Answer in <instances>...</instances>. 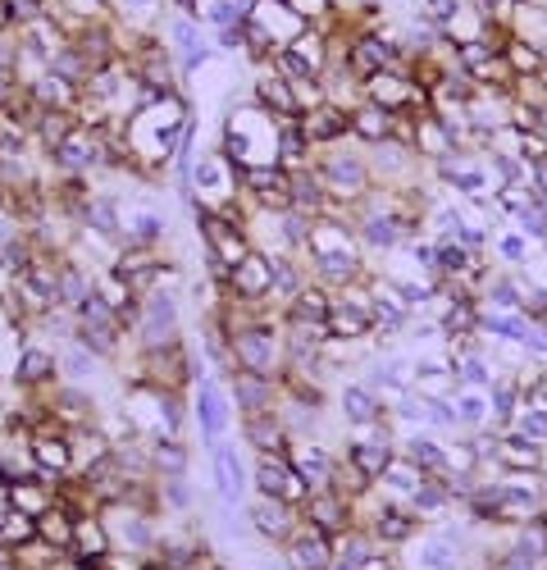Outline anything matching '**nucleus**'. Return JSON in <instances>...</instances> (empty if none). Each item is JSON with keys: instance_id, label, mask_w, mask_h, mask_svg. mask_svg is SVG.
Wrapping results in <instances>:
<instances>
[{"instance_id": "ea45409f", "label": "nucleus", "mask_w": 547, "mask_h": 570, "mask_svg": "<svg viewBox=\"0 0 547 570\" xmlns=\"http://www.w3.org/2000/svg\"><path fill=\"white\" fill-rule=\"evenodd\" d=\"M165 5L178 10V14H192V19H196V5H201V0H165Z\"/></svg>"}, {"instance_id": "cd10ccee", "label": "nucleus", "mask_w": 547, "mask_h": 570, "mask_svg": "<svg viewBox=\"0 0 547 570\" xmlns=\"http://www.w3.org/2000/svg\"><path fill=\"white\" fill-rule=\"evenodd\" d=\"M83 224H87L92 233H101V238L119 242V238H123V210H119V201H114V196H92V201H87V210H83Z\"/></svg>"}, {"instance_id": "4c0bfd02", "label": "nucleus", "mask_w": 547, "mask_h": 570, "mask_svg": "<svg viewBox=\"0 0 547 570\" xmlns=\"http://www.w3.org/2000/svg\"><path fill=\"white\" fill-rule=\"evenodd\" d=\"M461 556V543H425L420 547V565L425 570H452Z\"/></svg>"}, {"instance_id": "0eeeda50", "label": "nucleus", "mask_w": 547, "mask_h": 570, "mask_svg": "<svg viewBox=\"0 0 547 570\" xmlns=\"http://www.w3.org/2000/svg\"><path fill=\"white\" fill-rule=\"evenodd\" d=\"M301 132L310 141V151H324V147H337V141H352V110H342L333 101H319L315 110H306L301 119Z\"/></svg>"}, {"instance_id": "f257e3e1", "label": "nucleus", "mask_w": 547, "mask_h": 570, "mask_svg": "<svg viewBox=\"0 0 547 570\" xmlns=\"http://www.w3.org/2000/svg\"><path fill=\"white\" fill-rule=\"evenodd\" d=\"M279 123L283 119H274L265 105L247 101V105H233L229 119H224V141H220V151L224 160L238 169V178L256 165H279Z\"/></svg>"}, {"instance_id": "393cba45", "label": "nucleus", "mask_w": 547, "mask_h": 570, "mask_svg": "<svg viewBox=\"0 0 547 570\" xmlns=\"http://www.w3.org/2000/svg\"><path fill=\"white\" fill-rule=\"evenodd\" d=\"M74 128H78V110H37V119H32V141L50 156Z\"/></svg>"}, {"instance_id": "c85d7f7f", "label": "nucleus", "mask_w": 547, "mask_h": 570, "mask_svg": "<svg viewBox=\"0 0 547 570\" xmlns=\"http://www.w3.org/2000/svg\"><path fill=\"white\" fill-rule=\"evenodd\" d=\"M196 19H201L205 32H229V28H242L247 23V10L238 5V0H201Z\"/></svg>"}, {"instance_id": "9d476101", "label": "nucleus", "mask_w": 547, "mask_h": 570, "mask_svg": "<svg viewBox=\"0 0 547 570\" xmlns=\"http://www.w3.org/2000/svg\"><path fill=\"white\" fill-rule=\"evenodd\" d=\"M242 443H247L256 457H288V452H292V434H288V424L279 420V406H274V411H256V415H242Z\"/></svg>"}, {"instance_id": "aec40b11", "label": "nucleus", "mask_w": 547, "mask_h": 570, "mask_svg": "<svg viewBox=\"0 0 547 570\" xmlns=\"http://www.w3.org/2000/svg\"><path fill=\"white\" fill-rule=\"evenodd\" d=\"M328 311H333V293L319 288V283H306V288L279 311L283 324H301V329H324L328 324Z\"/></svg>"}, {"instance_id": "f03ea898", "label": "nucleus", "mask_w": 547, "mask_h": 570, "mask_svg": "<svg viewBox=\"0 0 547 570\" xmlns=\"http://www.w3.org/2000/svg\"><path fill=\"white\" fill-rule=\"evenodd\" d=\"M310 169L319 174V183H324V192H328L333 205H361L374 192V174H370L365 147L356 151L352 141H337V147L315 151Z\"/></svg>"}, {"instance_id": "e433bc0d", "label": "nucleus", "mask_w": 547, "mask_h": 570, "mask_svg": "<svg viewBox=\"0 0 547 570\" xmlns=\"http://www.w3.org/2000/svg\"><path fill=\"white\" fill-rule=\"evenodd\" d=\"M283 5L310 28V23H324L328 14H337V0H283Z\"/></svg>"}, {"instance_id": "2eb2a0df", "label": "nucleus", "mask_w": 547, "mask_h": 570, "mask_svg": "<svg viewBox=\"0 0 547 570\" xmlns=\"http://www.w3.org/2000/svg\"><path fill=\"white\" fill-rule=\"evenodd\" d=\"M288 461H292V470L301 475V484L310 488V493H324V488H333V475H337V457L324 448V443H292V452H288Z\"/></svg>"}, {"instance_id": "c9c22d12", "label": "nucleus", "mask_w": 547, "mask_h": 570, "mask_svg": "<svg viewBox=\"0 0 547 570\" xmlns=\"http://www.w3.org/2000/svg\"><path fill=\"white\" fill-rule=\"evenodd\" d=\"M160 502H165L169 511H187V507H192L187 475H160Z\"/></svg>"}, {"instance_id": "4468645a", "label": "nucleus", "mask_w": 547, "mask_h": 570, "mask_svg": "<svg viewBox=\"0 0 547 570\" xmlns=\"http://www.w3.org/2000/svg\"><path fill=\"white\" fill-rule=\"evenodd\" d=\"M337 411H342V420L352 424V430H370V424H379L383 415H388V397H379L370 384H342L337 388Z\"/></svg>"}, {"instance_id": "f3484780", "label": "nucleus", "mask_w": 547, "mask_h": 570, "mask_svg": "<svg viewBox=\"0 0 547 570\" xmlns=\"http://www.w3.org/2000/svg\"><path fill=\"white\" fill-rule=\"evenodd\" d=\"M229 397H233L238 415H256V411H274V406H279L283 384H279V379H260V375H242V370H233V379H229Z\"/></svg>"}, {"instance_id": "a211bd4d", "label": "nucleus", "mask_w": 547, "mask_h": 570, "mask_svg": "<svg viewBox=\"0 0 547 570\" xmlns=\"http://www.w3.org/2000/svg\"><path fill=\"white\" fill-rule=\"evenodd\" d=\"M288 547V561L297 565V570H328L333 565V538L324 534V529H315V525H297V534L283 543Z\"/></svg>"}, {"instance_id": "7c9ffc66", "label": "nucleus", "mask_w": 547, "mask_h": 570, "mask_svg": "<svg viewBox=\"0 0 547 570\" xmlns=\"http://www.w3.org/2000/svg\"><path fill=\"white\" fill-rule=\"evenodd\" d=\"M151 452V470L160 475H187V443L183 439H147Z\"/></svg>"}, {"instance_id": "6ab92c4d", "label": "nucleus", "mask_w": 547, "mask_h": 570, "mask_svg": "<svg viewBox=\"0 0 547 570\" xmlns=\"http://www.w3.org/2000/svg\"><path fill=\"white\" fill-rule=\"evenodd\" d=\"M247 511H251V525H256L269 543H288V538L297 534V525H301V507L274 502V497H260V502L247 507Z\"/></svg>"}, {"instance_id": "6e6552de", "label": "nucleus", "mask_w": 547, "mask_h": 570, "mask_svg": "<svg viewBox=\"0 0 547 570\" xmlns=\"http://www.w3.org/2000/svg\"><path fill=\"white\" fill-rule=\"evenodd\" d=\"M301 520L315 525V529H324L328 538H337L342 529L356 525V502H352V497H342V493H333V488H324V493H310L301 502Z\"/></svg>"}, {"instance_id": "412c9836", "label": "nucleus", "mask_w": 547, "mask_h": 570, "mask_svg": "<svg viewBox=\"0 0 547 570\" xmlns=\"http://www.w3.org/2000/svg\"><path fill=\"white\" fill-rule=\"evenodd\" d=\"M392 128H397V114L374 105V101H361L352 105V141L361 147H379V141H392Z\"/></svg>"}, {"instance_id": "bb28decb", "label": "nucleus", "mask_w": 547, "mask_h": 570, "mask_svg": "<svg viewBox=\"0 0 547 570\" xmlns=\"http://www.w3.org/2000/svg\"><path fill=\"white\" fill-rule=\"evenodd\" d=\"M525 333H529V315L525 311H484L479 315V338H498V342L520 347Z\"/></svg>"}, {"instance_id": "423d86ee", "label": "nucleus", "mask_w": 547, "mask_h": 570, "mask_svg": "<svg viewBox=\"0 0 547 570\" xmlns=\"http://www.w3.org/2000/svg\"><path fill=\"white\" fill-rule=\"evenodd\" d=\"M251 484L260 497H274V502H288V507H301L310 488L301 484V475L292 470L288 457H256L251 461Z\"/></svg>"}, {"instance_id": "1a4fd4ad", "label": "nucleus", "mask_w": 547, "mask_h": 570, "mask_svg": "<svg viewBox=\"0 0 547 570\" xmlns=\"http://www.w3.org/2000/svg\"><path fill=\"white\" fill-rule=\"evenodd\" d=\"M397 452L416 466L425 479H443L452 470V448L447 439H438L434 430H416V434H401L397 439Z\"/></svg>"}, {"instance_id": "f8f14e48", "label": "nucleus", "mask_w": 547, "mask_h": 570, "mask_svg": "<svg viewBox=\"0 0 547 570\" xmlns=\"http://www.w3.org/2000/svg\"><path fill=\"white\" fill-rule=\"evenodd\" d=\"M211 461H215V488H220V497H224V507H242V497H247V488H251V470H247L238 443H229V439L215 443V448H211Z\"/></svg>"}, {"instance_id": "72a5a7b5", "label": "nucleus", "mask_w": 547, "mask_h": 570, "mask_svg": "<svg viewBox=\"0 0 547 570\" xmlns=\"http://www.w3.org/2000/svg\"><path fill=\"white\" fill-rule=\"evenodd\" d=\"M493 260L502 269H525L529 265V238L516 233V229H507L502 238H493Z\"/></svg>"}, {"instance_id": "dca6fc26", "label": "nucleus", "mask_w": 547, "mask_h": 570, "mask_svg": "<svg viewBox=\"0 0 547 570\" xmlns=\"http://www.w3.org/2000/svg\"><path fill=\"white\" fill-rule=\"evenodd\" d=\"M251 101L265 105L274 119H301V105H297V92L288 78H279L269 64H260V74L251 78Z\"/></svg>"}, {"instance_id": "58836bf2", "label": "nucleus", "mask_w": 547, "mask_h": 570, "mask_svg": "<svg viewBox=\"0 0 547 570\" xmlns=\"http://www.w3.org/2000/svg\"><path fill=\"white\" fill-rule=\"evenodd\" d=\"M19 96H23V83H19V78H10V74H0V114H5Z\"/></svg>"}, {"instance_id": "9b49d317", "label": "nucleus", "mask_w": 547, "mask_h": 570, "mask_svg": "<svg viewBox=\"0 0 547 570\" xmlns=\"http://www.w3.org/2000/svg\"><path fill=\"white\" fill-rule=\"evenodd\" d=\"M269 288H274V260L265 251H251L242 265L229 269V288L220 297H238V302H265L269 306Z\"/></svg>"}, {"instance_id": "b1692460", "label": "nucleus", "mask_w": 547, "mask_h": 570, "mask_svg": "<svg viewBox=\"0 0 547 570\" xmlns=\"http://www.w3.org/2000/svg\"><path fill=\"white\" fill-rule=\"evenodd\" d=\"M288 196H292V210H306V215H315V220L333 205L315 169H297V174H288Z\"/></svg>"}, {"instance_id": "2f4dec72", "label": "nucleus", "mask_w": 547, "mask_h": 570, "mask_svg": "<svg viewBox=\"0 0 547 570\" xmlns=\"http://www.w3.org/2000/svg\"><path fill=\"white\" fill-rule=\"evenodd\" d=\"M96 366H101V356L87 351L83 342L68 338V347H64V356H59V379H68V384H87V379H96Z\"/></svg>"}, {"instance_id": "5701e85b", "label": "nucleus", "mask_w": 547, "mask_h": 570, "mask_svg": "<svg viewBox=\"0 0 547 570\" xmlns=\"http://www.w3.org/2000/svg\"><path fill=\"white\" fill-rule=\"evenodd\" d=\"M165 10V0H110V19L128 32H156Z\"/></svg>"}, {"instance_id": "39448f33", "label": "nucleus", "mask_w": 547, "mask_h": 570, "mask_svg": "<svg viewBox=\"0 0 547 570\" xmlns=\"http://www.w3.org/2000/svg\"><path fill=\"white\" fill-rule=\"evenodd\" d=\"M46 160H50V169H59L64 178H83V174L101 169V165H105V141H101V128L78 123V128L68 132V137L59 141V147H55Z\"/></svg>"}, {"instance_id": "7ed1b4c3", "label": "nucleus", "mask_w": 547, "mask_h": 570, "mask_svg": "<svg viewBox=\"0 0 547 570\" xmlns=\"http://www.w3.org/2000/svg\"><path fill=\"white\" fill-rule=\"evenodd\" d=\"M196 430H201V443H224L229 439V424H233V397H229V384L215 375V370H201L192 379V402H187Z\"/></svg>"}, {"instance_id": "ddd939ff", "label": "nucleus", "mask_w": 547, "mask_h": 570, "mask_svg": "<svg viewBox=\"0 0 547 570\" xmlns=\"http://www.w3.org/2000/svg\"><path fill=\"white\" fill-rule=\"evenodd\" d=\"M10 379H14L19 388H28V393H46V388L59 379V356H55V351H46L41 342H23V347H19V356H14Z\"/></svg>"}, {"instance_id": "a19ab883", "label": "nucleus", "mask_w": 547, "mask_h": 570, "mask_svg": "<svg viewBox=\"0 0 547 570\" xmlns=\"http://www.w3.org/2000/svg\"><path fill=\"white\" fill-rule=\"evenodd\" d=\"M543 247H547V238H543Z\"/></svg>"}, {"instance_id": "f704fd0d", "label": "nucleus", "mask_w": 547, "mask_h": 570, "mask_svg": "<svg viewBox=\"0 0 547 570\" xmlns=\"http://www.w3.org/2000/svg\"><path fill=\"white\" fill-rule=\"evenodd\" d=\"M511 229L525 233L529 242H543V238H547V215H543V205L529 201L525 210H516V215H511Z\"/></svg>"}, {"instance_id": "c756f323", "label": "nucleus", "mask_w": 547, "mask_h": 570, "mask_svg": "<svg viewBox=\"0 0 547 570\" xmlns=\"http://www.w3.org/2000/svg\"><path fill=\"white\" fill-rule=\"evenodd\" d=\"M452 502H456V497H452V488H447L443 479H425V484H420L416 493L406 497V507L416 511L420 520H425V516H443V511H447Z\"/></svg>"}, {"instance_id": "473e14b6", "label": "nucleus", "mask_w": 547, "mask_h": 570, "mask_svg": "<svg viewBox=\"0 0 547 570\" xmlns=\"http://www.w3.org/2000/svg\"><path fill=\"white\" fill-rule=\"evenodd\" d=\"M511 430H516L520 439L547 448V406H543V402H520V411H516V420H511Z\"/></svg>"}, {"instance_id": "20e7f679", "label": "nucleus", "mask_w": 547, "mask_h": 570, "mask_svg": "<svg viewBox=\"0 0 547 570\" xmlns=\"http://www.w3.org/2000/svg\"><path fill=\"white\" fill-rule=\"evenodd\" d=\"M132 338H137L142 351H160V347L183 342V311H178V297L165 288V283L142 297V315H137Z\"/></svg>"}, {"instance_id": "4be33fe9", "label": "nucleus", "mask_w": 547, "mask_h": 570, "mask_svg": "<svg viewBox=\"0 0 547 570\" xmlns=\"http://www.w3.org/2000/svg\"><path fill=\"white\" fill-rule=\"evenodd\" d=\"M23 87H28V101L37 110H78V87L68 83V78H59L55 68H46V74H37Z\"/></svg>"}, {"instance_id": "a878e982", "label": "nucleus", "mask_w": 547, "mask_h": 570, "mask_svg": "<svg viewBox=\"0 0 547 570\" xmlns=\"http://www.w3.org/2000/svg\"><path fill=\"white\" fill-rule=\"evenodd\" d=\"M452 406H456V430L461 434H479V430H489V424H493L489 393H479V388H456Z\"/></svg>"}]
</instances>
